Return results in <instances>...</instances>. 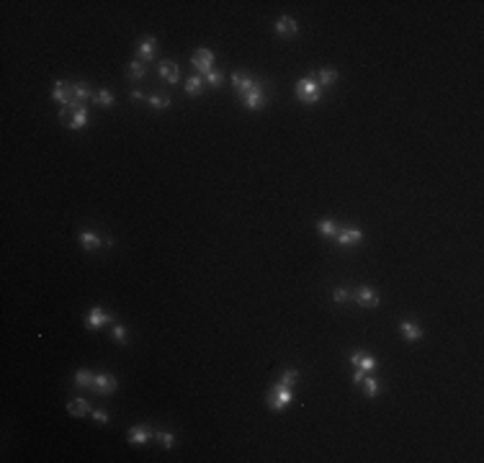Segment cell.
<instances>
[{"mask_svg":"<svg viewBox=\"0 0 484 463\" xmlns=\"http://www.w3.org/2000/svg\"><path fill=\"white\" fill-rule=\"evenodd\" d=\"M296 98L302 101V103H309V106H314L320 98H322V88H320V83H314L312 78H302V80H296Z\"/></svg>","mask_w":484,"mask_h":463,"instance_id":"cell-1","label":"cell"},{"mask_svg":"<svg viewBox=\"0 0 484 463\" xmlns=\"http://www.w3.org/2000/svg\"><path fill=\"white\" fill-rule=\"evenodd\" d=\"M291 399H294V394H291V389L284 386V383H276V386L271 389V394H268V404H271L273 412H284V409L291 404Z\"/></svg>","mask_w":484,"mask_h":463,"instance_id":"cell-2","label":"cell"},{"mask_svg":"<svg viewBox=\"0 0 484 463\" xmlns=\"http://www.w3.org/2000/svg\"><path fill=\"white\" fill-rule=\"evenodd\" d=\"M191 65H193V70H198V72H203V75H209L211 70H214V54L209 52V49H196L193 52V57H191Z\"/></svg>","mask_w":484,"mask_h":463,"instance_id":"cell-3","label":"cell"},{"mask_svg":"<svg viewBox=\"0 0 484 463\" xmlns=\"http://www.w3.org/2000/svg\"><path fill=\"white\" fill-rule=\"evenodd\" d=\"M232 85H234V90H237L239 95H248L250 90L260 88L258 80H253V78H248V75H242V72H232Z\"/></svg>","mask_w":484,"mask_h":463,"instance_id":"cell-4","label":"cell"},{"mask_svg":"<svg viewBox=\"0 0 484 463\" xmlns=\"http://www.w3.org/2000/svg\"><path fill=\"white\" fill-rule=\"evenodd\" d=\"M350 363H353L358 371H363V373H374V368H376V360H374L368 353H363V350H353V353H350Z\"/></svg>","mask_w":484,"mask_h":463,"instance_id":"cell-5","label":"cell"},{"mask_svg":"<svg viewBox=\"0 0 484 463\" xmlns=\"http://www.w3.org/2000/svg\"><path fill=\"white\" fill-rule=\"evenodd\" d=\"M155 49H157V39H155V36H144V39L137 44V60L150 62V60L155 57Z\"/></svg>","mask_w":484,"mask_h":463,"instance_id":"cell-6","label":"cell"},{"mask_svg":"<svg viewBox=\"0 0 484 463\" xmlns=\"http://www.w3.org/2000/svg\"><path fill=\"white\" fill-rule=\"evenodd\" d=\"M114 317L108 314V312H103L101 306H93L90 312H88V317H85V324L90 327V330H98V327H103L106 322H111Z\"/></svg>","mask_w":484,"mask_h":463,"instance_id":"cell-7","label":"cell"},{"mask_svg":"<svg viewBox=\"0 0 484 463\" xmlns=\"http://www.w3.org/2000/svg\"><path fill=\"white\" fill-rule=\"evenodd\" d=\"M340 245H356L363 240V232L358 226H345V229H338V237H335Z\"/></svg>","mask_w":484,"mask_h":463,"instance_id":"cell-8","label":"cell"},{"mask_svg":"<svg viewBox=\"0 0 484 463\" xmlns=\"http://www.w3.org/2000/svg\"><path fill=\"white\" fill-rule=\"evenodd\" d=\"M157 72L170 83V85H175L178 83V78H180V70H178V65L173 62V60H162L160 65H157Z\"/></svg>","mask_w":484,"mask_h":463,"instance_id":"cell-9","label":"cell"},{"mask_svg":"<svg viewBox=\"0 0 484 463\" xmlns=\"http://www.w3.org/2000/svg\"><path fill=\"white\" fill-rule=\"evenodd\" d=\"M353 299H356V301H358L361 306H376V304H379V294H376L374 288H368V286H361V288H356Z\"/></svg>","mask_w":484,"mask_h":463,"instance_id":"cell-10","label":"cell"},{"mask_svg":"<svg viewBox=\"0 0 484 463\" xmlns=\"http://www.w3.org/2000/svg\"><path fill=\"white\" fill-rule=\"evenodd\" d=\"M93 389L101 391V394H114V391H116V378H114L111 373H96Z\"/></svg>","mask_w":484,"mask_h":463,"instance_id":"cell-11","label":"cell"},{"mask_svg":"<svg viewBox=\"0 0 484 463\" xmlns=\"http://www.w3.org/2000/svg\"><path fill=\"white\" fill-rule=\"evenodd\" d=\"M296 31H299V26H296L294 18L281 16V18L276 21V34H281V36H296Z\"/></svg>","mask_w":484,"mask_h":463,"instance_id":"cell-12","label":"cell"},{"mask_svg":"<svg viewBox=\"0 0 484 463\" xmlns=\"http://www.w3.org/2000/svg\"><path fill=\"white\" fill-rule=\"evenodd\" d=\"M80 245H83V250L85 253H93V250H98L101 247V237L96 235V232H80Z\"/></svg>","mask_w":484,"mask_h":463,"instance_id":"cell-13","label":"cell"},{"mask_svg":"<svg viewBox=\"0 0 484 463\" xmlns=\"http://www.w3.org/2000/svg\"><path fill=\"white\" fill-rule=\"evenodd\" d=\"M150 437H152V432H150V427H144V425L129 430V442H132V445H144Z\"/></svg>","mask_w":484,"mask_h":463,"instance_id":"cell-14","label":"cell"},{"mask_svg":"<svg viewBox=\"0 0 484 463\" xmlns=\"http://www.w3.org/2000/svg\"><path fill=\"white\" fill-rule=\"evenodd\" d=\"M399 330H402V337L404 340H409V342H417V340H422V330L417 327V324H412V322H402L399 324Z\"/></svg>","mask_w":484,"mask_h":463,"instance_id":"cell-15","label":"cell"},{"mask_svg":"<svg viewBox=\"0 0 484 463\" xmlns=\"http://www.w3.org/2000/svg\"><path fill=\"white\" fill-rule=\"evenodd\" d=\"M242 101H245V106H248L250 111H258L260 106H266V98H263V93H260V88H255V90H250L248 95H242Z\"/></svg>","mask_w":484,"mask_h":463,"instance_id":"cell-16","label":"cell"},{"mask_svg":"<svg viewBox=\"0 0 484 463\" xmlns=\"http://www.w3.org/2000/svg\"><path fill=\"white\" fill-rule=\"evenodd\" d=\"M75 383L83 386V389H93V383H96V373L88 371V368H80V371L75 373Z\"/></svg>","mask_w":484,"mask_h":463,"instance_id":"cell-17","label":"cell"},{"mask_svg":"<svg viewBox=\"0 0 484 463\" xmlns=\"http://www.w3.org/2000/svg\"><path fill=\"white\" fill-rule=\"evenodd\" d=\"M67 412H70L72 417H85V414L90 412V407H88L85 399H72V401L67 404Z\"/></svg>","mask_w":484,"mask_h":463,"instance_id":"cell-18","label":"cell"},{"mask_svg":"<svg viewBox=\"0 0 484 463\" xmlns=\"http://www.w3.org/2000/svg\"><path fill=\"white\" fill-rule=\"evenodd\" d=\"M126 75H129V80H142V78L147 75V67H144V62H142V60H134V62L129 65Z\"/></svg>","mask_w":484,"mask_h":463,"instance_id":"cell-19","label":"cell"},{"mask_svg":"<svg viewBox=\"0 0 484 463\" xmlns=\"http://www.w3.org/2000/svg\"><path fill=\"white\" fill-rule=\"evenodd\" d=\"M72 88H75V101H78L80 106H85V101L93 98V93H90V88H88L85 83H72Z\"/></svg>","mask_w":484,"mask_h":463,"instance_id":"cell-20","label":"cell"},{"mask_svg":"<svg viewBox=\"0 0 484 463\" xmlns=\"http://www.w3.org/2000/svg\"><path fill=\"white\" fill-rule=\"evenodd\" d=\"M361 386H363V394H366L368 399H374V396L379 394V381H376V378H374L371 373H368V376H366V378L361 381Z\"/></svg>","mask_w":484,"mask_h":463,"instance_id":"cell-21","label":"cell"},{"mask_svg":"<svg viewBox=\"0 0 484 463\" xmlns=\"http://www.w3.org/2000/svg\"><path fill=\"white\" fill-rule=\"evenodd\" d=\"M335 83H338V70L325 67V70L320 72V88H327V85H335Z\"/></svg>","mask_w":484,"mask_h":463,"instance_id":"cell-22","label":"cell"},{"mask_svg":"<svg viewBox=\"0 0 484 463\" xmlns=\"http://www.w3.org/2000/svg\"><path fill=\"white\" fill-rule=\"evenodd\" d=\"M85 124H88V108H80V111L72 113V119H70L67 126H70V129H83Z\"/></svg>","mask_w":484,"mask_h":463,"instance_id":"cell-23","label":"cell"},{"mask_svg":"<svg viewBox=\"0 0 484 463\" xmlns=\"http://www.w3.org/2000/svg\"><path fill=\"white\" fill-rule=\"evenodd\" d=\"M317 229H320L322 237H338V226H335V221H330V219H322V221L317 224Z\"/></svg>","mask_w":484,"mask_h":463,"instance_id":"cell-24","label":"cell"},{"mask_svg":"<svg viewBox=\"0 0 484 463\" xmlns=\"http://www.w3.org/2000/svg\"><path fill=\"white\" fill-rule=\"evenodd\" d=\"M93 101H96V103H101L103 108H111V106H114V93L103 88V90H98V93L93 95Z\"/></svg>","mask_w":484,"mask_h":463,"instance_id":"cell-25","label":"cell"},{"mask_svg":"<svg viewBox=\"0 0 484 463\" xmlns=\"http://www.w3.org/2000/svg\"><path fill=\"white\" fill-rule=\"evenodd\" d=\"M201 90H203V80H201V78H191V80L185 83V93H188V95H198Z\"/></svg>","mask_w":484,"mask_h":463,"instance_id":"cell-26","label":"cell"},{"mask_svg":"<svg viewBox=\"0 0 484 463\" xmlns=\"http://www.w3.org/2000/svg\"><path fill=\"white\" fill-rule=\"evenodd\" d=\"M296 381H299V371H296V368H289V371H284V376H281V381H278V383H284V386H289V389H291Z\"/></svg>","mask_w":484,"mask_h":463,"instance_id":"cell-27","label":"cell"},{"mask_svg":"<svg viewBox=\"0 0 484 463\" xmlns=\"http://www.w3.org/2000/svg\"><path fill=\"white\" fill-rule=\"evenodd\" d=\"M147 101H150V106H152V108H157V111H162V108H167V106H170V98H167V95H150Z\"/></svg>","mask_w":484,"mask_h":463,"instance_id":"cell-28","label":"cell"},{"mask_svg":"<svg viewBox=\"0 0 484 463\" xmlns=\"http://www.w3.org/2000/svg\"><path fill=\"white\" fill-rule=\"evenodd\" d=\"M155 437H157V440H160L165 448H173V445H175V435H173V432H167V430H160Z\"/></svg>","mask_w":484,"mask_h":463,"instance_id":"cell-29","label":"cell"},{"mask_svg":"<svg viewBox=\"0 0 484 463\" xmlns=\"http://www.w3.org/2000/svg\"><path fill=\"white\" fill-rule=\"evenodd\" d=\"M111 337H114V342L124 345V342H126V330H124L121 324H116V327H114V332H111Z\"/></svg>","mask_w":484,"mask_h":463,"instance_id":"cell-30","label":"cell"},{"mask_svg":"<svg viewBox=\"0 0 484 463\" xmlns=\"http://www.w3.org/2000/svg\"><path fill=\"white\" fill-rule=\"evenodd\" d=\"M350 296H353V294H350L348 288H335V291H332V299H335L338 304H343V301H348Z\"/></svg>","mask_w":484,"mask_h":463,"instance_id":"cell-31","label":"cell"},{"mask_svg":"<svg viewBox=\"0 0 484 463\" xmlns=\"http://www.w3.org/2000/svg\"><path fill=\"white\" fill-rule=\"evenodd\" d=\"M221 80H224V75L216 72V70H211V72L206 75V83H209V85H221Z\"/></svg>","mask_w":484,"mask_h":463,"instance_id":"cell-32","label":"cell"},{"mask_svg":"<svg viewBox=\"0 0 484 463\" xmlns=\"http://www.w3.org/2000/svg\"><path fill=\"white\" fill-rule=\"evenodd\" d=\"M90 414H93V419H96V422H101V425H106V422H108V414H106L103 409H93Z\"/></svg>","mask_w":484,"mask_h":463,"instance_id":"cell-33","label":"cell"},{"mask_svg":"<svg viewBox=\"0 0 484 463\" xmlns=\"http://www.w3.org/2000/svg\"><path fill=\"white\" fill-rule=\"evenodd\" d=\"M366 376H368V373H363V371H358V368H356V373H353V383H358V386H361V381H363Z\"/></svg>","mask_w":484,"mask_h":463,"instance_id":"cell-34","label":"cell"},{"mask_svg":"<svg viewBox=\"0 0 484 463\" xmlns=\"http://www.w3.org/2000/svg\"><path fill=\"white\" fill-rule=\"evenodd\" d=\"M132 98H134V101H142V98H144V95H142V93H139V90H132Z\"/></svg>","mask_w":484,"mask_h":463,"instance_id":"cell-35","label":"cell"}]
</instances>
